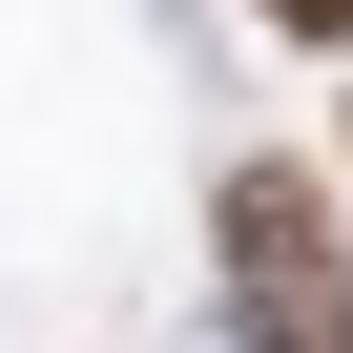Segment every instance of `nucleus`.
<instances>
[{
    "label": "nucleus",
    "instance_id": "obj_1",
    "mask_svg": "<svg viewBox=\"0 0 353 353\" xmlns=\"http://www.w3.org/2000/svg\"><path fill=\"white\" fill-rule=\"evenodd\" d=\"M208 291H229L250 353H332V312H353V188L291 166V145L208 166Z\"/></svg>",
    "mask_w": 353,
    "mask_h": 353
},
{
    "label": "nucleus",
    "instance_id": "obj_2",
    "mask_svg": "<svg viewBox=\"0 0 353 353\" xmlns=\"http://www.w3.org/2000/svg\"><path fill=\"white\" fill-rule=\"evenodd\" d=\"M270 42H312V63H353V0H250Z\"/></svg>",
    "mask_w": 353,
    "mask_h": 353
},
{
    "label": "nucleus",
    "instance_id": "obj_3",
    "mask_svg": "<svg viewBox=\"0 0 353 353\" xmlns=\"http://www.w3.org/2000/svg\"><path fill=\"white\" fill-rule=\"evenodd\" d=\"M332 188H353V104H332Z\"/></svg>",
    "mask_w": 353,
    "mask_h": 353
},
{
    "label": "nucleus",
    "instance_id": "obj_4",
    "mask_svg": "<svg viewBox=\"0 0 353 353\" xmlns=\"http://www.w3.org/2000/svg\"><path fill=\"white\" fill-rule=\"evenodd\" d=\"M332 353H353V312H332Z\"/></svg>",
    "mask_w": 353,
    "mask_h": 353
}]
</instances>
